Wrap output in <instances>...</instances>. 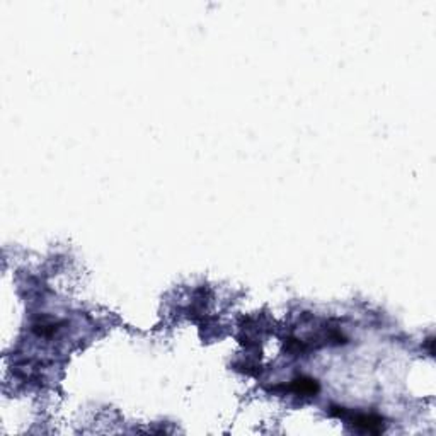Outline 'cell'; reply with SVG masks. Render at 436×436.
Segmentation results:
<instances>
[{
	"mask_svg": "<svg viewBox=\"0 0 436 436\" xmlns=\"http://www.w3.org/2000/svg\"><path fill=\"white\" fill-rule=\"evenodd\" d=\"M337 411H333V416L344 418L355 430L363 431V433H382L385 424L379 414L372 413H346L344 407H336Z\"/></svg>",
	"mask_w": 436,
	"mask_h": 436,
	"instance_id": "6da1fadb",
	"label": "cell"
},
{
	"mask_svg": "<svg viewBox=\"0 0 436 436\" xmlns=\"http://www.w3.org/2000/svg\"><path fill=\"white\" fill-rule=\"evenodd\" d=\"M290 389L295 396L312 397L319 392V383H317V380L309 379V376H300V379L293 380Z\"/></svg>",
	"mask_w": 436,
	"mask_h": 436,
	"instance_id": "7a4b0ae2",
	"label": "cell"
}]
</instances>
